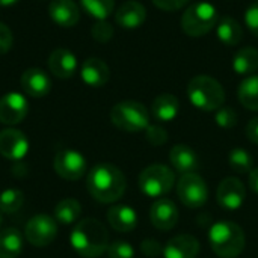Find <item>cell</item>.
Instances as JSON below:
<instances>
[{
    "instance_id": "1",
    "label": "cell",
    "mask_w": 258,
    "mask_h": 258,
    "mask_svg": "<svg viewBox=\"0 0 258 258\" xmlns=\"http://www.w3.org/2000/svg\"><path fill=\"white\" fill-rule=\"evenodd\" d=\"M86 187L95 201L112 204L124 195L127 180L122 171L115 165L98 163L89 171L86 177Z\"/></svg>"
},
{
    "instance_id": "2",
    "label": "cell",
    "mask_w": 258,
    "mask_h": 258,
    "mask_svg": "<svg viewBox=\"0 0 258 258\" xmlns=\"http://www.w3.org/2000/svg\"><path fill=\"white\" fill-rule=\"evenodd\" d=\"M70 243L80 257L98 258L109 248V233L98 219L86 218L74 225Z\"/></svg>"
},
{
    "instance_id": "3",
    "label": "cell",
    "mask_w": 258,
    "mask_h": 258,
    "mask_svg": "<svg viewBox=\"0 0 258 258\" xmlns=\"http://www.w3.org/2000/svg\"><path fill=\"white\" fill-rule=\"evenodd\" d=\"M213 252L221 258H237L245 249L243 230L231 221H219L209 231Z\"/></svg>"
},
{
    "instance_id": "4",
    "label": "cell",
    "mask_w": 258,
    "mask_h": 258,
    "mask_svg": "<svg viewBox=\"0 0 258 258\" xmlns=\"http://www.w3.org/2000/svg\"><path fill=\"white\" fill-rule=\"evenodd\" d=\"M187 97L197 109L212 112L222 107L225 91L216 79L210 76H197L187 85Z\"/></svg>"
},
{
    "instance_id": "5",
    "label": "cell",
    "mask_w": 258,
    "mask_h": 258,
    "mask_svg": "<svg viewBox=\"0 0 258 258\" xmlns=\"http://www.w3.org/2000/svg\"><path fill=\"white\" fill-rule=\"evenodd\" d=\"M219 21L216 8L209 2H198L189 6L181 15V29L192 38L204 36Z\"/></svg>"
},
{
    "instance_id": "6",
    "label": "cell",
    "mask_w": 258,
    "mask_h": 258,
    "mask_svg": "<svg viewBox=\"0 0 258 258\" xmlns=\"http://www.w3.org/2000/svg\"><path fill=\"white\" fill-rule=\"evenodd\" d=\"M110 121L119 130L136 133L145 130L150 125V113L142 103L127 100L112 107Z\"/></svg>"
},
{
    "instance_id": "7",
    "label": "cell",
    "mask_w": 258,
    "mask_h": 258,
    "mask_svg": "<svg viewBox=\"0 0 258 258\" xmlns=\"http://www.w3.org/2000/svg\"><path fill=\"white\" fill-rule=\"evenodd\" d=\"M175 175L166 165H151L139 175V187L150 198H160L172 190Z\"/></svg>"
},
{
    "instance_id": "8",
    "label": "cell",
    "mask_w": 258,
    "mask_h": 258,
    "mask_svg": "<svg viewBox=\"0 0 258 258\" xmlns=\"http://www.w3.org/2000/svg\"><path fill=\"white\" fill-rule=\"evenodd\" d=\"M177 194L180 201L189 209L203 207L209 198L207 184L197 172L181 175L177 184Z\"/></svg>"
},
{
    "instance_id": "9",
    "label": "cell",
    "mask_w": 258,
    "mask_h": 258,
    "mask_svg": "<svg viewBox=\"0 0 258 258\" xmlns=\"http://www.w3.org/2000/svg\"><path fill=\"white\" fill-rule=\"evenodd\" d=\"M57 236V222L48 215H36L30 218L24 227V237L36 248L48 246Z\"/></svg>"
},
{
    "instance_id": "10",
    "label": "cell",
    "mask_w": 258,
    "mask_h": 258,
    "mask_svg": "<svg viewBox=\"0 0 258 258\" xmlns=\"http://www.w3.org/2000/svg\"><path fill=\"white\" fill-rule=\"evenodd\" d=\"M54 172L68 181L80 180L86 174V159L76 150L63 148L59 150L53 160Z\"/></svg>"
},
{
    "instance_id": "11",
    "label": "cell",
    "mask_w": 258,
    "mask_h": 258,
    "mask_svg": "<svg viewBox=\"0 0 258 258\" xmlns=\"http://www.w3.org/2000/svg\"><path fill=\"white\" fill-rule=\"evenodd\" d=\"M30 144L27 136L17 128H5L0 132V154L11 160L20 162L29 153Z\"/></svg>"
},
{
    "instance_id": "12",
    "label": "cell",
    "mask_w": 258,
    "mask_h": 258,
    "mask_svg": "<svg viewBox=\"0 0 258 258\" xmlns=\"http://www.w3.org/2000/svg\"><path fill=\"white\" fill-rule=\"evenodd\" d=\"M218 204L227 212L239 210L246 198V190L243 183L236 177H228L221 181L218 192H216Z\"/></svg>"
},
{
    "instance_id": "13",
    "label": "cell",
    "mask_w": 258,
    "mask_h": 258,
    "mask_svg": "<svg viewBox=\"0 0 258 258\" xmlns=\"http://www.w3.org/2000/svg\"><path fill=\"white\" fill-rule=\"evenodd\" d=\"M29 112V103L20 92H9L0 98V122L5 125L20 124Z\"/></svg>"
},
{
    "instance_id": "14",
    "label": "cell",
    "mask_w": 258,
    "mask_h": 258,
    "mask_svg": "<svg viewBox=\"0 0 258 258\" xmlns=\"http://www.w3.org/2000/svg\"><path fill=\"white\" fill-rule=\"evenodd\" d=\"M150 219L151 224L162 231H169L177 225L178 221V210L174 201L168 198H160L157 200L151 210H150Z\"/></svg>"
},
{
    "instance_id": "15",
    "label": "cell",
    "mask_w": 258,
    "mask_h": 258,
    "mask_svg": "<svg viewBox=\"0 0 258 258\" xmlns=\"http://www.w3.org/2000/svg\"><path fill=\"white\" fill-rule=\"evenodd\" d=\"M21 88L23 91L35 98H42L50 92L51 82L48 74L41 68H27L21 74Z\"/></svg>"
},
{
    "instance_id": "16",
    "label": "cell",
    "mask_w": 258,
    "mask_h": 258,
    "mask_svg": "<svg viewBox=\"0 0 258 258\" xmlns=\"http://www.w3.org/2000/svg\"><path fill=\"white\" fill-rule=\"evenodd\" d=\"M200 254V242L190 234L172 237L163 248L165 258H197Z\"/></svg>"
},
{
    "instance_id": "17",
    "label": "cell",
    "mask_w": 258,
    "mask_h": 258,
    "mask_svg": "<svg viewBox=\"0 0 258 258\" xmlns=\"http://www.w3.org/2000/svg\"><path fill=\"white\" fill-rule=\"evenodd\" d=\"M147 20V9L136 0L124 2L115 12V21L125 29H136Z\"/></svg>"
},
{
    "instance_id": "18",
    "label": "cell",
    "mask_w": 258,
    "mask_h": 258,
    "mask_svg": "<svg viewBox=\"0 0 258 258\" xmlns=\"http://www.w3.org/2000/svg\"><path fill=\"white\" fill-rule=\"evenodd\" d=\"M48 70L57 79H70L77 70V59L67 48H56L48 57Z\"/></svg>"
},
{
    "instance_id": "19",
    "label": "cell",
    "mask_w": 258,
    "mask_h": 258,
    "mask_svg": "<svg viewBox=\"0 0 258 258\" xmlns=\"http://www.w3.org/2000/svg\"><path fill=\"white\" fill-rule=\"evenodd\" d=\"M82 80L92 88H100L104 86L109 82L110 77V70L107 63L98 57H88L80 70Z\"/></svg>"
},
{
    "instance_id": "20",
    "label": "cell",
    "mask_w": 258,
    "mask_h": 258,
    "mask_svg": "<svg viewBox=\"0 0 258 258\" xmlns=\"http://www.w3.org/2000/svg\"><path fill=\"white\" fill-rule=\"evenodd\" d=\"M48 14L50 18L62 27H73L80 18L79 6L73 0H51Z\"/></svg>"
},
{
    "instance_id": "21",
    "label": "cell",
    "mask_w": 258,
    "mask_h": 258,
    "mask_svg": "<svg viewBox=\"0 0 258 258\" xmlns=\"http://www.w3.org/2000/svg\"><path fill=\"white\" fill-rule=\"evenodd\" d=\"M169 160L174 166V169L184 175V174H192L197 172L200 162H198V156L197 153L187 147V145H175L171 151H169Z\"/></svg>"
},
{
    "instance_id": "22",
    "label": "cell",
    "mask_w": 258,
    "mask_h": 258,
    "mask_svg": "<svg viewBox=\"0 0 258 258\" xmlns=\"http://www.w3.org/2000/svg\"><path fill=\"white\" fill-rule=\"evenodd\" d=\"M107 222L113 230L119 233H128L136 228L138 215L128 206H113L107 210Z\"/></svg>"
},
{
    "instance_id": "23",
    "label": "cell",
    "mask_w": 258,
    "mask_h": 258,
    "mask_svg": "<svg viewBox=\"0 0 258 258\" xmlns=\"http://www.w3.org/2000/svg\"><path fill=\"white\" fill-rule=\"evenodd\" d=\"M180 110V101L172 94H162L159 95L151 106V113L156 119L168 122L172 121Z\"/></svg>"
},
{
    "instance_id": "24",
    "label": "cell",
    "mask_w": 258,
    "mask_h": 258,
    "mask_svg": "<svg viewBox=\"0 0 258 258\" xmlns=\"http://www.w3.org/2000/svg\"><path fill=\"white\" fill-rule=\"evenodd\" d=\"M23 252V234L11 227L0 231V258H18Z\"/></svg>"
},
{
    "instance_id": "25",
    "label": "cell",
    "mask_w": 258,
    "mask_h": 258,
    "mask_svg": "<svg viewBox=\"0 0 258 258\" xmlns=\"http://www.w3.org/2000/svg\"><path fill=\"white\" fill-rule=\"evenodd\" d=\"M216 33H218V39L228 45V47H234L237 45L242 38H243V29L239 24L237 20L231 18V17H222L218 21V27H216Z\"/></svg>"
},
{
    "instance_id": "26",
    "label": "cell",
    "mask_w": 258,
    "mask_h": 258,
    "mask_svg": "<svg viewBox=\"0 0 258 258\" xmlns=\"http://www.w3.org/2000/svg\"><path fill=\"white\" fill-rule=\"evenodd\" d=\"M233 68L237 74H252L258 70V50L254 47L240 48L233 57Z\"/></svg>"
},
{
    "instance_id": "27",
    "label": "cell",
    "mask_w": 258,
    "mask_h": 258,
    "mask_svg": "<svg viewBox=\"0 0 258 258\" xmlns=\"http://www.w3.org/2000/svg\"><path fill=\"white\" fill-rule=\"evenodd\" d=\"M82 213V206L74 198H65L54 207V219L62 225H73Z\"/></svg>"
},
{
    "instance_id": "28",
    "label": "cell",
    "mask_w": 258,
    "mask_h": 258,
    "mask_svg": "<svg viewBox=\"0 0 258 258\" xmlns=\"http://www.w3.org/2000/svg\"><path fill=\"white\" fill-rule=\"evenodd\" d=\"M237 95L243 107L249 110H258V76L246 77L240 83Z\"/></svg>"
},
{
    "instance_id": "29",
    "label": "cell",
    "mask_w": 258,
    "mask_h": 258,
    "mask_svg": "<svg viewBox=\"0 0 258 258\" xmlns=\"http://www.w3.org/2000/svg\"><path fill=\"white\" fill-rule=\"evenodd\" d=\"M228 162H230V168L237 174H251L252 172L254 159L243 148L231 150V153L228 156Z\"/></svg>"
},
{
    "instance_id": "30",
    "label": "cell",
    "mask_w": 258,
    "mask_h": 258,
    "mask_svg": "<svg viewBox=\"0 0 258 258\" xmlns=\"http://www.w3.org/2000/svg\"><path fill=\"white\" fill-rule=\"evenodd\" d=\"M24 204V194L20 189H6L0 194V212L11 215Z\"/></svg>"
},
{
    "instance_id": "31",
    "label": "cell",
    "mask_w": 258,
    "mask_h": 258,
    "mask_svg": "<svg viewBox=\"0 0 258 258\" xmlns=\"http://www.w3.org/2000/svg\"><path fill=\"white\" fill-rule=\"evenodd\" d=\"M83 9L97 20H106L115 8V0H80Z\"/></svg>"
},
{
    "instance_id": "32",
    "label": "cell",
    "mask_w": 258,
    "mask_h": 258,
    "mask_svg": "<svg viewBox=\"0 0 258 258\" xmlns=\"http://www.w3.org/2000/svg\"><path fill=\"white\" fill-rule=\"evenodd\" d=\"M107 258H133L135 257V249L130 243L118 240L109 245L107 251Z\"/></svg>"
},
{
    "instance_id": "33",
    "label": "cell",
    "mask_w": 258,
    "mask_h": 258,
    "mask_svg": "<svg viewBox=\"0 0 258 258\" xmlns=\"http://www.w3.org/2000/svg\"><path fill=\"white\" fill-rule=\"evenodd\" d=\"M215 119H216V124H218L221 128H233V127H236V124H237V113H236L234 109H231V107H224V106H222L221 109L216 110Z\"/></svg>"
},
{
    "instance_id": "34",
    "label": "cell",
    "mask_w": 258,
    "mask_h": 258,
    "mask_svg": "<svg viewBox=\"0 0 258 258\" xmlns=\"http://www.w3.org/2000/svg\"><path fill=\"white\" fill-rule=\"evenodd\" d=\"M92 38L98 42H107L113 36V27L106 20H98L91 29Z\"/></svg>"
},
{
    "instance_id": "35",
    "label": "cell",
    "mask_w": 258,
    "mask_h": 258,
    "mask_svg": "<svg viewBox=\"0 0 258 258\" xmlns=\"http://www.w3.org/2000/svg\"><path fill=\"white\" fill-rule=\"evenodd\" d=\"M145 136H147V141L154 147L165 145L168 142V132L162 125H156V124L151 125L150 124L145 128Z\"/></svg>"
},
{
    "instance_id": "36",
    "label": "cell",
    "mask_w": 258,
    "mask_h": 258,
    "mask_svg": "<svg viewBox=\"0 0 258 258\" xmlns=\"http://www.w3.org/2000/svg\"><path fill=\"white\" fill-rule=\"evenodd\" d=\"M141 251L145 257L157 258L163 254V246L160 242H157L154 239H147L141 243Z\"/></svg>"
},
{
    "instance_id": "37",
    "label": "cell",
    "mask_w": 258,
    "mask_h": 258,
    "mask_svg": "<svg viewBox=\"0 0 258 258\" xmlns=\"http://www.w3.org/2000/svg\"><path fill=\"white\" fill-rule=\"evenodd\" d=\"M245 23L248 26V29L258 36V2L254 5H251L246 12H245Z\"/></svg>"
},
{
    "instance_id": "38",
    "label": "cell",
    "mask_w": 258,
    "mask_h": 258,
    "mask_svg": "<svg viewBox=\"0 0 258 258\" xmlns=\"http://www.w3.org/2000/svg\"><path fill=\"white\" fill-rule=\"evenodd\" d=\"M12 47V32L8 26L0 23V54H5Z\"/></svg>"
},
{
    "instance_id": "39",
    "label": "cell",
    "mask_w": 258,
    "mask_h": 258,
    "mask_svg": "<svg viewBox=\"0 0 258 258\" xmlns=\"http://www.w3.org/2000/svg\"><path fill=\"white\" fill-rule=\"evenodd\" d=\"M189 0H153V3L163 11H177L181 9Z\"/></svg>"
},
{
    "instance_id": "40",
    "label": "cell",
    "mask_w": 258,
    "mask_h": 258,
    "mask_svg": "<svg viewBox=\"0 0 258 258\" xmlns=\"http://www.w3.org/2000/svg\"><path fill=\"white\" fill-rule=\"evenodd\" d=\"M246 136L252 144L258 145V116L251 119L249 124L246 125Z\"/></svg>"
},
{
    "instance_id": "41",
    "label": "cell",
    "mask_w": 258,
    "mask_h": 258,
    "mask_svg": "<svg viewBox=\"0 0 258 258\" xmlns=\"http://www.w3.org/2000/svg\"><path fill=\"white\" fill-rule=\"evenodd\" d=\"M249 186L258 195V168L252 169V172L249 174Z\"/></svg>"
},
{
    "instance_id": "42",
    "label": "cell",
    "mask_w": 258,
    "mask_h": 258,
    "mask_svg": "<svg viewBox=\"0 0 258 258\" xmlns=\"http://www.w3.org/2000/svg\"><path fill=\"white\" fill-rule=\"evenodd\" d=\"M18 0H0V6H12L15 5Z\"/></svg>"
},
{
    "instance_id": "43",
    "label": "cell",
    "mask_w": 258,
    "mask_h": 258,
    "mask_svg": "<svg viewBox=\"0 0 258 258\" xmlns=\"http://www.w3.org/2000/svg\"><path fill=\"white\" fill-rule=\"evenodd\" d=\"M2 222H3V218H2V212H0V225H2Z\"/></svg>"
}]
</instances>
